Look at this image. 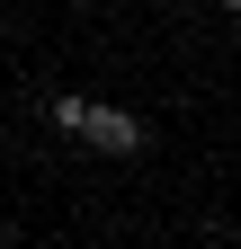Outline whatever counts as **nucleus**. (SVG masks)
Returning a JSON list of instances; mask_svg holds the SVG:
<instances>
[{"instance_id": "nucleus-2", "label": "nucleus", "mask_w": 241, "mask_h": 249, "mask_svg": "<svg viewBox=\"0 0 241 249\" xmlns=\"http://www.w3.org/2000/svg\"><path fill=\"white\" fill-rule=\"evenodd\" d=\"M215 9H241V0H215Z\"/></svg>"}, {"instance_id": "nucleus-1", "label": "nucleus", "mask_w": 241, "mask_h": 249, "mask_svg": "<svg viewBox=\"0 0 241 249\" xmlns=\"http://www.w3.org/2000/svg\"><path fill=\"white\" fill-rule=\"evenodd\" d=\"M54 124H63L72 142H89V151H116V160H134V151L152 142V124L125 116V107H107V98H54Z\"/></svg>"}]
</instances>
